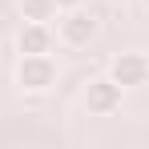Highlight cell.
I'll return each mask as SVG.
<instances>
[{
  "label": "cell",
  "instance_id": "obj_1",
  "mask_svg": "<svg viewBox=\"0 0 149 149\" xmlns=\"http://www.w3.org/2000/svg\"><path fill=\"white\" fill-rule=\"evenodd\" d=\"M12 77H16L20 93L40 97V93H49L52 85H56V61H52V52H20Z\"/></svg>",
  "mask_w": 149,
  "mask_h": 149
},
{
  "label": "cell",
  "instance_id": "obj_2",
  "mask_svg": "<svg viewBox=\"0 0 149 149\" xmlns=\"http://www.w3.org/2000/svg\"><path fill=\"white\" fill-rule=\"evenodd\" d=\"M97 16L93 12H85L81 4L77 8H65L61 16H56V40L61 45H69V49H85L93 36H97Z\"/></svg>",
  "mask_w": 149,
  "mask_h": 149
},
{
  "label": "cell",
  "instance_id": "obj_3",
  "mask_svg": "<svg viewBox=\"0 0 149 149\" xmlns=\"http://www.w3.org/2000/svg\"><path fill=\"white\" fill-rule=\"evenodd\" d=\"M121 85L113 81V77H93L89 85H85V109L93 113V117H109V113H117L121 109Z\"/></svg>",
  "mask_w": 149,
  "mask_h": 149
},
{
  "label": "cell",
  "instance_id": "obj_4",
  "mask_svg": "<svg viewBox=\"0 0 149 149\" xmlns=\"http://www.w3.org/2000/svg\"><path fill=\"white\" fill-rule=\"evenodd\" d=\"M109 77L121 85V89H137L149 81V56L145 52H117L109 61Z\"/></svg>",
  "mask_w": 149,
  "mask_h": 149
},
{
  "label": "cell",
  "instance_id": "obj_5",
  "mask_svg": "<svg viewBox=\"0 0 149 149\" xmlns=\"http://www.w3.org/2000/svg\"><path fill=\"white\" fill-rule=\"evenodd\" d=\"M16 52H52V28L40 20H24L16 32Z\"/></svg>",
  "mask_w": 149,
  "mask_h": 149
},
{
  "label": "cell",
  "instance_id": "obj_6",
  "mask_svg": "<svg viewBox=\"0 0 149 149\" xmlns=\"http://www.w3.org/2000/svg\"><path fill=\"white\" fill-rule=\"evenodd\" d=\"M16 8L20 20H40V24L56 20V0H16Z\"/></svg>",
  "mask_w": 149,
  "mask_h": 149
},
{
  "label": "cell",
  "instance_id": "obj_7",
  "mask_svg": "<svg viewBox=\"0 0 149 149\" xmlns=\"http://www.w3.org/2000/svg\"><path fill=\"white\" fill-rule=\"evenodd\" d=\"M81 0H56V12H65V8H77Z\"/></svg>",
  "mask_w": 149,
  "mask_h": 149
},
{
  "label": "cell",
  "instance_id": "obj_8",
  "mask_svg": "<svg viewBox=\"0 0 149 149\" xmlns=\"http://www.w3.org/2000/svg\"><path fill=\"white\" fill-rule=\"evenodd\" d=\"M109 4H133V0H109Z\"/></svg>",
  "mask_w": 149,
  "mask_h": 149
},
{
  "label": "cell",
  "instance_id": "obj_9",
  "mask_svg": "<svg viewBox=\"0 0 149 149\" xmlns=\"http://www.w3.org/2000/svg\"><path fill=\"white\" fill-rule=\"evenodd\" d=\"M145 8H149V0H145Z\"/></svg>",
  "mask_w": 149,
  "mask_h": 149
}]
</instances>
